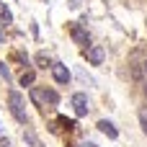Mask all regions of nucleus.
<instances>
[{"mask_svg":"<svg viewBox=\"0 0 147 147\" xmlns=\"http://www.w3.org/2000/svg\"><path fill=\"white\" fill-rule=\"evenodd\" d=\"M8 101H10V114L16 116V121H21V124H26V111H23V98H21V93H16V90H10V96H8Z\"/></svg>","mask_w":147,"mask_h":147,"instance_id":"f257e3e1","label":"nucleus"},{"mask_svg":"<svg viewBox=\"0 0 147 147\" xmlns=\"http://www.w3.org/2000/svg\"><path fill=\"white\" fill-rule=\"evenodd\" d=\"M70 36H72V41L75 44H80V47H90V36H88V31L80 26V23H70Z\"/></svg>","mask_w":147,"mask_h":147,"instance_id":"f03ea898","label":"nucleus"},{"mask_svg":"<svg viewBox=\"0 0 147 147\" xmlns=\"http://www.w3.org/2000/svg\"><path fill=\"white\" fill-rule=\"evenodd\" d=\"M103 57H106V52H103V47H98V44H90V47L85 49V59H88V65H101Z\"/></svg>","mask_w":147,"mask_h":147,"instance_id":"7ed1b4c3","label":"nucleus"},{"mask_svg":"<svg viewBox=\"0 0 147 147\" xmlns=\"http://www.w3.org/2000/svg\"><path fill=\"white\" fill-rule=\"evenodd\" d=\"M52 78H54V80H57L59 85H67L72 75H70V70H67L65 65H59V62H54V65H52Z\"/></svg>","mask_w":147,"mask_h":147,"instance_id":"20e7f679","label":"nucleus"},{"mask_svg":"<svg viewBox=\"0 0 147 147\" xmlns=\"http://www.w3.org/2000/svg\"><path fill=\"white\" fill-rule=\"evenodd\" d=\"M70 101H72V109H75L78 116H85V114H88V96H85V93H75Z\"/></svg>","mask_w":147,"mask_h":147,"instance_id":"39448f33","label":"nucleus"},{"mask_svg":"<svg viewBox=\"0 0 147 147\" xmlns=\"http://www.w3.org/2000/svg\"><path fill=\"white\" fill-rule=\"evenodd\" d=\"M98 129H101V132H103V134H106L109 140H116V137H119L116 127H114L111 121H106V119H103V121H98Z\"/></svg>","mask_w":147,"mask_h":147,"instance_id":"423d86ee","label":"nucleus"},{"mask_svg":"<svg viewBox=\"0 0 147 147\" xmlns=\"http://www.w3.org/2000/svg\"><path fill=\"white\" fill-rule=\"evenodd\" d=\"M41 101H44V103H52V106H57V103H59V96H57V90H52V88H44V90H41Z\"/></svg>","mask_w":147,"mask_h":147,"instance_id":"0eeeda50","label":"nucleus"},{"mask_svg":"<svg viewBox=\"0 0 147 147\" xmlns=\"http://www.w3.org/2000/svg\"><path fill=\"white\" fill-rule=\"evenodd\" d=\"M34 80H36V72H34V70H26V72L21 75V85H23V88H31Z\"/></svg>","mask_w":147,"mask_h":147,"instance_id":"6e6552de","label":"nucleus"},{"mask_svg":"<svg viewBox=\"0 0 147 147\" xmlns=\"http://www.w3.org/2000/svg\"><path fill=\"white\" fill-rule=\"evenodd\" d=\"M10 21H13V16H10V10H8V8H3V5H0V23H3V26H8V23H10Z\"/></svg>","mask_w":147,"mask_h":147,"instance_id":"1a4fd4ad","label":"nucleus"},{"mask_svg":"<svg viewBox=\"0 0 147 147\" xmlns=\"http://www.w3.org/2000/svg\"><path fill=\"white\" fill-rule=\"evenodd\" d=\"M140 124H142V132L147 134V106L140 109Z\"/></svg>","mask_w":147,"mask_h":147,"instance_id":"9d476101","label":"nucleus"},{"mask_svg":"<svg viewBox=\"0 0 147 147\" xmlns=\"http://www.w3.org/2000/svg\"><path fill=\"white\" fill-rule=\"evenodd\" d=\"M36 62H39V67H52V65H54L47 54H39V57H36Z\"/></svg>","mask_w":147,"mask_h":147,"instance_id":"9b49d317","label":"nucleus"},{"mask_svg":"<svg viewBox=\"0 0 147 147\" xmlns=\"http://www.w3.org/2000/svg\"><path fill=\"white\" fill-rule=\"evenodd\" d=\"M129 67H132V75H134V80L140 83V80H142V72H145V70H142L140 65H129Z\"/></svg>","mask_w":147,"mask_h":147,"instance_id":"f8f14e48","label":"nucleus"},{"mask_svg":"<svg viewBox=\"0 0 147 147\" xmlns=\"http://www.w3.org/2000/svg\"><path fill=\"white\" fill-rule=\"evenodd\" d=\"M0 75H3L5 80H10V70H8V65H5V62H0Z\"/></svg>","mask_w":147,"mask_h":147,"instance_id":"ddd939ff","label":"nucleus"},{"mask_svg":"<svg viewBox=\"0 0 147 147\" xmlns=\"http://www.w3.org/2000/svg\"><path fill=\"white\" fill-rule=\"evenodd\" d=\"M59 124H65L67 129H75V121H72V119H59Z\"/></svg>","mask_w":147,"mask_h":147,"instance_id":"4468645a","label":"nucleus"},{"mask_svg":"<svg viewBox=\"0 0 147 147\" xmlns=\"http://www.w3.org/2000/svg\"><path fill=\"white\" fill-rule=\"evenodd\" d=\"M23 140H26V142H28V145L39 147V142H36V140H34V134H23Z\"/></svg>","mask_w":147,"mask_h":147,"instance_id":"2eb2a0df","label":"nucleus"},{"mask_svg":"<svg viewBox=\"0 0 147 147\" xmlns=\"http://www.w3.org/2000/svg\"><path fill=\"white\" fill-rule=\"evenodd\" d=\"M142 70H145V75H147V59H145V62H142Z\"/></svg>","mask_w":147,"mask_h":147,"instance_id":"dca6fc26","label":"nucleus"},{"mask_svg":"<svg viewBox=\"0 0 147 147\" xmlns=\"http://www.w3.org/2000/svg\"><path fill=\"white\" fill-rule=\"evenodd\" d=\"M83 147H98V145H93V142H85V145H83Z\"/></svg>","mask_w":147,"mask_h":147,"instance_id":"f3484780","label":"nucleus"},{"mask_svg":"<svg viewBox=\"0 0 147 147\" xmlns=\"http://www.w3.org/2000/svg\"><path fill=\"white\" fill-rule=\"evenodd\" d=\"M0 41H3V36H0Z\"/></svg>","mask_w":147,"mask_h":147,"instance_id":"a211bd4d","label":"nucleus"}]
</instances>
